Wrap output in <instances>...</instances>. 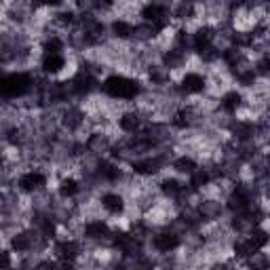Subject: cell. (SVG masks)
<instances>
[{
	"label": "cell",
	"mask_w": 270,
	"mask_h": 270,
	"mask_svg": "<svg viewBox=\"0 0 270 270\" xmlns=\"http://www.w3.org/2000/svg\"><path fill=\"white\" fill-rule=\"evenodd\" d=\"M102 91L114 99H133L139 93V82L116 74V76H110L104 80Z\"/></svg>",
	"instance_id": "6da1fadb"
},
{
	"label": "cell",
	"mask_w": 270,
	"mask_h": 270,
	"mask_svg": "<svg viewBox=\"0 0 270 270\" xmlns=\"http://www.w3.org/2000/svg\"><path fill=\"white\" fill-rule=\"evenodd\" d=\"M32 80L27 74H7L0 76V97L11 99V97H21L30 91Z\"/></svg>",
	"instance_id": "7a4b0ae2"
},
{
	"label": "cell",
	"mask_w": 270,
	"mask_h": 270,
	"mask_svg": "<svg viewBox=\"0 0 270 270\" xmlns=\"http://www.w3.org/2000/svg\"><path fill=\"white\" fill-rule=\"evenodd\" d=\"M141 17H144L148 23H152L156 30L161 32L163 27L169 23V11L161 3H150L148 7H144V11H141Z\"/></svg>",
	"instance_id": "3957f363"
},
{
	"label": "cell",
	"mask_w": 270,
	"mask_h": 270,
	"mask_svg": "<svg viewBox=\"0 0 270 270\" xmlns=\"http://www.w3.org/2000/svg\"><path fill=\"white\" fill-rule=\"evenodd\" d=\"M251 205V198H249V190L243 188V186H236L234 192L230 194L228 198V209L234 211V213H241V211H245L247 207Z\"/></svg>",
	"instance_id": "277c9868"
},
{
	"label": "cell",
	"mask_w": 270,
	"mask_h": 270,
	"mask_svg": "<svg viewBox=\"0 0 270 270\" xmlns=\"http://www.w3.org/2000/svg\"><path fill=\"white\" fill-rule=\"evenodd\" d=\"M95 84H97V80L87 72V70H82V72L76 74L74 80L70 82V89H72L74 93H78V95H84V93H91L95 89Z\"/></svg>",
	"instance_id": "5b68a950"
},
{
	"label": "cell",
	"mask_w": 270,
	"mask_h": 270,
	"mask_svg": "<svg viewBox=\"0 0 270 270\" xmlns=\"http://www.w3.org/2000/svg\"><path fill=\"white\" fill-rule=\"evenodd\" d=\"M114 247L121 249V251L127 253V255H135V253H139L141 243H139V238H135L133 234L118 232V234L114 236Z\"/></svg>",
	"instance_id": "8992f818"
},
{
	"label": "cell",
	"mask_w": 270,
	"mask_h": 270,
	"mask_svg": "<svg viewBox=\"0 0 270 270\" xmlns=\"http://www.w3.org/2000/svg\"><path fill=\"white\" fill-rule=\"evenodd\" d=\"M177 245H179V236H177L173 230L161 232V234H156V236H154V247L159 249V251H163V253L173 251Z\"/></svg>",
	"instance_id": "52a82bcc"
},
{
	"label": "cell",
	"mask_w": 270,
	"mask_h": 270,
	"mask_svg": "<svg viewBox=\"0 0 270 270\" xmlns=\"http://www.w3.org/2000/svg\"><path fill=\"white\" fill-rule=\"evenodd\" d=\"M45 184H47L45 175L38 173V171H30V173L21 175V179H19V186L25 192H36V190H40L42 186H45Z\"/></svg>",
	"instance_id": "ba28073f"
},
{
	"label": "cell",
	"mask_w": 270,
	"mask_h": 270,
	"mask_svg": "<svg viewBox=\"0 0 270 270\" xmlns=\"http://www.w3.org/2000/svg\"><path fill=\"white\" fill-rule=\"evenodd\" d=\"M64 66H66V59L59 53H45V57H42V70L49 74H57Z\"/></svg>",
	"instance_id": "9c48e42d"
},
{
	"label": "cell",
	"mask_w": 270,
	"mask_h": 270,
	"mask_svg": "<svg viewBox=\"0 0 270 270\" xmlns=\"http://www.w3.org/2000/svg\"><path fill=\"white\" fill-rule=\"evenodd\" d=\"M55 253H57L62 260L72 262L78 255V243L76 241H62V243L55 245Z\"/></svg>",
	"instance_id": "30bf717a"
},
{
	"label": "cell",
	"mask_w": 270,
	"mask_h": 270,
	"mask_svg": "<svg viewBox=\"0 0 270 270\" xmlns=\"http://www.w3.org/2000/svg\"><path fill=\"white\" fill-rule=\"evenodd\" d=\"M205 89V78L201 74H186L182 80V91L184 93H201Z\"/></svg>",
	"instance_id": "8fae6325"
},
{
	"label": "cell",
	"mask_w": 270,
	"mask_h": 270,
	"mask_svg": "<svg viewBox=\"0 0 270 270\" xmlns=\"http://www.w3.org/2000/svg\"><path fill=\"white\" fill-rule=\"evenodd\" d=\"M161 165H163L161 159H144V161L133 163V171L139 175H152V173L159 171Z\"/></svg>",
	"instance_id": "7c38bea8"
},
{
	"label": "cell",
	"mask_w": 270,
	"mask_h": 270,
	"mask_svg": "<svg viewBox=\"0 0 270 270\" xmlns=\"http://www.w3.org/2000/svg\"><path fill=\"white\" fill-rule=\"evenodd\" d=\"M84 234H87L89 238H93V241H102V238L110 236V228L104 222H89L87 228H84Z\"/></svg>",
	"instance_id": "4fadbf2b"
},
{
	"label": "cell",
	"mask_w": 270,
	"mask_h": 270,
	"mask_svg": "<svg viewBox=\"0 0 270 270\" xmlns=\"http://www.w3.org/2000/svg\"><path fill=\"white\" fill-rule=\"evenodd\" d=\"M87 148H89L91 152H95V154H104V152L110 150V141H108V137L102 135V133H93V135L87 139Z\"/></svg>",
	"instance_id": "5bb4252c"
},
{
	"label": "cell",
	"mask_w": 270,
	"mask_h": 270,
	"mask_svg": "<svg viewBox=\"0 0 270 270\" xmlns=\"http://www.w3.org/2000/svg\"><path fill=\"white\" fill-rule=\"evenodd\" d=\"M198 213H201V220H218L222 213V205L216 201H205L198 205Z\"/></svg>",
	"instance_id": "9a60e30c"
},
{
	"label": "cell",
	"mask_w": 270,
	"mask_h": 270,
	"mask_svg": "<svg viewBox=\"0 0 270 270\" xmlns=\"http://www.w3.org/2000/svg\"><path fill=\"white\" fill-rule=\"evenodd\" d=\"M118 125H121V129H123V131H127V133H135V131L139 129L141 121H139V116L135 114V112H127V114L121 116Z\"/></svg>",
	"instance_id": "2e32d148"
},
{
	"label": "cell",
	"mask_w": 270,
	"mask_h": 270,
	"mask_svg": "<svg viewBox=\"0 0 270 270\" xmlns=\"http://www.w3.org/2000/svg\"><path fill=\"white\" fill-rule=\"evenodd\" d=\"M213 40V30L211 27H201V30H196V34H192V47L194 49H203L207 45H211Z\"/></svg>",
	"instance_id": "e0dca14e"
},
{
	"label": "cell",
	"mask_w": 270,
	"mask_h": 270,
	"mask_svg": "<svg viewBox=\"0 0 270 270\" xmlns=\"http://www.w3.org/2000/svg\"><path fill=\"white\" fill-rule=\"evenodd\" d=\"M102 205L110 213H121L125 209V201H123V196H118V194H104L102 196Z\"/></svg>",
	"instance_id": "ac0fdd59"
},
{
	"label": "cell",
	"mask_w": 270,
	"mask_h": 270,
	"mask_svg": "<svg viewBox=\"0 0 270 270\" xmlns=\"http://www.w3.org/2000/svg\"><path fill=\"white\" fill-rule=\"evenodd\" d=\"M184 51H179V49H169L165 55H163V62H165V68H169V70H173V68H179L182 64H184Z\"/></svg>",
	"instance_id": "d6986e66"
},
{
	"label": "cell",
	"mask_w": 270,
	"mask_h": 270,
	"mask_svg": "<svg viewBox=\"0 0 270 270\" xmlns=\"http://www.w3.org/2000/svg\"><path fill=\"white\" fill-rule=\"evenodd\" d=\"M64 125L68 127V129H78V127L82 125V112L76 110V108H68L64 112Z\"/></svg>",
	"instance_id": "ffe728a7"
},
{
	"label": "cell",
	"mask_w": 270,
	"mask_h": 270,
	"mask_svg": "<svg viewBox=\"0 0 270 270\" xmlns=\"http://www.w3.org/2000/svg\"><path fill=\"white\" fill-rule=\"evenodd\" d=\"M232 133H234V137H236V139L247 141V139H251V137H253L255 127H253L251 123H236V125L232 127Z\"/></svg>",
	"instance_id": "44dd1931"
},
{
	"label": "cell",
	"mask_w": 270,
	"mask_h": 270,
	"mask_svg": "<svg viewBox=\"0 0 270 270\" xmlns=\"http://www.w3.org/2000/svg\"><path fill=\"white\" fill-rule=\"evenodd\" d=\"M156 27L152 25V23H141V25H135L133 27V34L131 36H135L137 40H150V38H154L156 36Z\"/></svg>",
	"instance_id": "7402d4cb"
},
{
	"label": "cell",
	"mask_w": 270,
	"mask_h": 270,
	"mask_svg": "<svg viewBox=\"0 0 270 270\" xmlns=\"http://www.w3.org/2000/svg\"><path fill=\"white\" fill-rule=\"evenodd\" d=\"M11 247L15 249V251H27V249L32 247V236L27 234V232H19V234L13 236Z\"/></svg>",
	"instance_id": "603a6c76"
},
{
	"label": "cell",
	"mask_w": 270,
	"mask_h": 270,
	"mask_svg": "<svg viewBox=\"0 0 270 270\" xmlns=\"http://www.w3.org/2000/svg\"><path fill=\"white\" fill-rule=\"evenodd\" d=\"M148 74H150V80L156 82V84H165L169 80V68L165 66H152L148 70Z\"/></svg>",
	"instance_id": "cb8c5ba5"
},
{
	"label": "cell",
	"mask_w": 270,
	"mask_h": 270,
	"mask_svg": "<svg viewBox=\"0 0 270 270\" xmlns=\"http://www.w3.org/2000/svg\"><path fill=\"white\" fill-rule=\"evenodd\" d=\"M253 251H258V247L253 245L251 238H243V241H238V243L234 245V253L238 255V258H249Z\"/></svg>",
	"instance_id": "d4e9b609"
},
{
	"label": "cell",
	"mask_w": 270,
	"mask_h": 270,
	"mask_svg": "<svg viewBox=\"0 0 270 270\" xmlns=\"http://www.w3.org/2000/svg\"><path fill=\"white\" fill-rule=\"evenodd\" d=\"M238 106H241V95H238L236 91H230V93H226V95L222 97V108H224L226 112H234Z\"/></svg>",
	"instance_id": "484cf974"
},
{
	"label": "cell",
	"mask_w": 270,
	"mask_h": 270,
	"mask_svg": "<svg viewBox=\"0 0 270 270\" xmlns=\"http://www.w3.org/2000/svg\"><path fill=\"white\" fill-rule=\"evenodd\" d=\"M161 190H163V194H167V196H171V198H175V196H179L182 194V184L179 182H175V179H165L163 184H161Z\"/></svg>",
	"instance_id": "4316f807"
},
{
	"label": "cell",
	"mask_w": 270,
	"mask_h": 270,
	"mask_svg": "<svg viewBox=\"0 0 270 270\" xmlns=\"http://www.w3.org/2000/svg\"><path fill=\"white\" fill-rule=\"evenodd\" d=\"M112 32H114L116 38H131L133 25L127 23V21H114V23H112Z\"/></svg>",
	"instance_id": "83f0119b"
},
{
	"label": "cell",
	"mask_w": 270,
	"mask_h": 270,
	"mask_svg": "<svg viewBox=\"0 0 270 270\" xmlns=\"http://www.w3.org/2000/svg\"><path fill=\"white\" fill-rule=\"evenodd\" d=\"M194 15V3H190V0H182V3L177 5L175 9V17L177 19H190Z\"/></svg>",
	"instance_id": "f1b7e54d"
},
{
	"label": "cell",
	"mask_w": 270,
	"mask_h": 270,
	"mask_svg": "<svg viewBox=\"0 0 270 270\" xmlns=\"http://www.w3.org/2000/svg\"><path fill=\"white\" fill-rule=\"evenodd\" d=\"M173 169L177 173H192L194 169H196V163L192 159H188V156H182V159H177L173 163Z\"/></svg>",
	"instance_id": "f546056e"
},
{
	"label": "cell",
	"mask_w": 270,
	"mask_h": 270,
	"mask_svg": "<svg viewBox=\"0 0 270 270\" xmlns=\"http://www.w3.org/2000/svg\"><path fill=\"white\" fill-rule=\"evenodd\" d=\"M173 125L179 127V129H186V127H190L192 125V110L190 108L188 110H179L177 114L173 116Z\"/></svg>",
	"instance_id": "4dcf8cb0"
},
{
	"label": "cell",
	"mask_w": 270,
	"mask_h": 270,
	"mask_svg": "<svg viewBox=\"0 0 270 270\" xmlns=\"http://www.w3.org/2000/svg\"><path fill=\"white\" fill-rule=\"evenodd\" d=\"M76 192H78V182H76V179L68 177V179H64V182L59 184V194H62V196H74Z\"/></svg>",
	"instance_id": "1f68e13d"
},
{
	"label": "cell",
	"mask_w": 270,
	"mask_h": 270,
	"mask_svg": "<svg viewBox=\"0 0 270 270\" xmlns=\"http://www.w3.org/2000/svg\"><path fill=\"white\" fill-rule=\"evenodd\" d=\"M236 78L241 84H245V87H251L253 80H255V70L251 68H241L238 72H236Z\"/></svg>",
	"instance_id": "d6a6232c"
},
{
	"label": "cell",
	"mask_w": 270,
	"mask_h": 270,
	"mask_svg": "<svg viewBox=\"0 0 270 270\" xmlns=\"http://www.w3.org/2000/svg\"><path fill=\"white\" fill-rule=\"evenodd\" d=\"M207 182H209V173L203 171V169H201V171H196V169H194V171H192V179H190V186L194 190H198V188H203Z\"/></svg>",
	"instance_id": "836d02e7"
},
{
	"label": "cell",
	"mask_w": 270,
	"mask_h": 270,
	"mask_svg": "<svg viewBox=\"0 0 270 270\" xmlns=\"http://www.w3.org/2000/svg\"><path fill=\"white\" fill-rule=\"evenodd\" d=\"M251 241H253V245L258 247V249H262V247H266V243H268V234H266V230H262V228H251Z\"/></svg>",
	"instance_id": "e575fe53"
},
{
	"label": "cell",
	"mask_w": 270,
	"mask_h": 270,
	"mask_svg": "<svg viewBox=\"0 0 270 270\" xmlns=\"http://www.w3.org/2000/svg\"><path fill=\"white\" fill-rule=\"evenodd\" d=\"M99 175H102L104 179H116L121 175V171L114 167V165H110V163H102L99 165Z\"/></svg>",
	"instance_id": "d590c367"
},
{
	"label": "cell",
	"mask_w": 270,
	"mask_h": 270,
	"mask_svg": "<svg viewBox=\"0 0 270 270\" xmlns=\"http://www.w3.org/2000/svg\"><path fill=\"white\" fill-rule=\"evenodd\" d=\"M224 59H226V64H228V66L236 68V64L243 62V55H241L238 49H226L224 51Z\"/></svg>",
	"instance_id": "8d00e7d4"
},
{
	"label": "cell",
	"mask_w": 270,
	"mask_h": 270,
	"mask_svg": "<svg viewBox=\"0 0 270 270\" xmlns=\"http://www.w3.org/2000/svg\"><path fill=\"white\" fill-rule=\"evenodd\" d=\"M198 53H201V59H203V62H216V59L220 57V51L213 49L211 45H207V47H203V49H198Z\"/></svg>",
	"instance_id": "74e56055"
},
{
	"label": "cell",
	"mask_w": 270,
	"mask_h": 270,
	"mask_svg": "<svg viewBox=\"0 0 270 270\" xmlns=\"http://www.w3.org/2000/svg\"><path fill=\"white\" fill-rule=\"evenodd\" d=\"M232 42L236 47H249L253 42V34H247V32H236L232 36Z\"/></svg>",
	"instance_id": "f35d334b"
},
{
	"label": "cell",
	"mask_w": 270,
	"mask_h": 270,
	"mask_svg": "<svg viewBox=\"0 0 270 270\" xmlns=\"http://www.w3.org/2000/svg\"><path fill=\"white\" fill-rule=\"evenodd\" d=\"M175 40H177V49H179V51H186L188 47H192V36H190L188 32H184V30L177 32V38H175Z\"/></svg>",
	"instance_id": "ab89813d"
},
{
	"label": "cell",
	"mask_w": 270,
	"mask_h": 270,
	"mask_svg": "<svg viewBox=\"0 0 270 270\" xmlns=\"http://www.w3.org/2000/svg\"><path fill=\"white\" fill-rule=\"evenodd\" d=\"M184 224H198V222H201V213H198V209H186V211H184Z\"/></svg>",
	"instance_id": "60d3db41"
},
{
	"label": "cell",
	"mask_w": 270,
	"mask_h": 270,
	"mask_svg": "<svg viewBox=\"0 0 270 270\" xmlns=\"http://www.w3.org/2000/svg\"><path fill=\"white\" fill-rule=\"evenodd\" d=\"M64 49V42L59 38H49L45 42V53H59Z\"/></svg>",
	"instance_id": "b9f144b4"
},
{
	"label": "cell",
	"mask_w": 270,
	"mask_h": 270,
	"mask_svg": "<svg viewBox=\"0 0 270 270\" xmlns=\"http://www.w3.org/2000/svg\"><path fill=\"white\" fill-rule=\"evenodd\" d=\"M57 21H59V23H64V25L72 23V21H74V13H70V11H64V13H59V15H57Z\"/></svg>",
	"instance_id": "7bdbcfd3"
},
{
	"label": "cell",
	"mask_w": 270,
	"mask_h": 270,
	"mask_svg": "<svg viewBox=\"0 0 270 270\" xmlns=\"http://www.w3.org/2000/svg\"><path fill=\"white\" fill-rule=\"evenodd\" d=\"M11 266V258L7 251H0V268H9Z\"/></svg>",
	"instance_id": "ee69618b"
},
{
	"label": "cell",
	"mask_w": 270,
	"mask_h": 270,
	"mask_svg": "<svg viewBox=\"0 0 270 270\" xmlns=\"http://www.w3.org/2000/svg\"><path fill=\"white\" fill-rule=\"evenodd\" d=\"M268 66H270V64H268V57H264V59L258 64V72H260V74H268Z\"/></svg>",
	"instance_id": "f6af8a7d"
},
{
	"label": "cell",
	"mask_w": 270,
	"mask_h": 270,
	"mask_svg": "<svg viewBox=\"0 0 270 270\" xmlns=\"http://www.w3.org/2000/svg\"><path fill=\"white\" fill-rule=\"evenodd\" d=\"M112 0H97V9H110Z\"/></svg>",
	"instance_id": "bcb514c9"
},
{
	"label": "cell",
	"mask_w": 270,
	"mask_h": 270,
	"mask_svg": "<svg viewBox=\"0 0 270 270\" xmlns=\"http://www.w3.org/2000/svg\"><path fill=\"white\" fill-rule=\"evenodd\" d=\"M62 0H42V5H51V7H57Z\"/></svg>",
	"instance_id": "7dc6e473"
},
{
	"label": "cell",
	"mask_w": 270,
	"mask_h": 270,
	"mask_svg": "<svg viewBox=\"0 0 270 270\" xmlns=\"http://www.w3.org/2000/svg\"><path fill=\"white\" fill-rule=\"evenodd\" d=\"M228 3H230L232 7H238V5H243V3H245V0H228Z\"/></svg>",
	"instance_id": "c3c4849f"
},
{
	"label": "cell",
	"mask_w": 270,
	"mask_h": 270,
	"mask_svg": "<svg viewBox=\"0 0 270 270\" xmlns=\"http://www.w3.org/2000/svg\"><path fill=\"white\" fill-rule=\"evenodd\" d=\"M0 165H3V154H0Z\"/></svg>",
	"instance_id": "681fc988"
},
{
	"label": "cell",
	"mask_w": 270,
	"mask_h": 270,
	"mask_svg": "<svg viewBox=\"0 0 270 270\" xmlns=\"http://www.w3.org/2000/svg\"><path fill=\"white\" fill-rule=\"evenodd\" d=\"M190 3H201V0H190Z\"/></svg>",
	"instance_id": "f907efd6"
}]
</instances>
